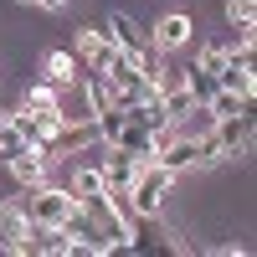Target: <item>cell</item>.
Wrapping results in <instances>:
<instances>
[{
	"label": "cell",
	"instance_id": "6da1fadb",
	"mask_svg": "<svg viewBox=\"0 0 257 257\" xmlns=\"http://www.w3.org/2000/svg\"><path fill=\"white\" fill-rule=\"evenodd\" d=\"M123 196H128V211H134V216H160L170 206V196H175V175H170L160 160H149V165H139V175H134V185H128Z\"/></svg>",
	"mask_w": 257,
	"mask_h": 257
},
{
	"label": "cell",
	"instance_id": "7a4b0ae2",
	"mask_svg": "<svg viewBox=\"0 0 257 257\" xmlns=\"http://www.w3.org/2000/svg\"><path fill=\"white\" fill-rule=\"evenodd\" d=\"M72 57H77L82 72H108V62L118 57V47L108 41L103 26H77L72 31Z\"/></svg>",
	"mask_w": 257,
	"mask_h": 257
},
{
	"label": "cell",
	"instance_id": "3957f363",
	"mask_svg": "<svg viewBox=\"0 0 257 257\" xmlns=\"http://www.w3.org/2000/svg\"><path fill=\"white\" fill-rule=\"evenodd\" d=\"M31 216L21 201H0V252H16V257H31Z\"/></svg>",
	"mask_w": 257,
	"mask_h": 257
},
{
	"label": "cell",
	"instance_id": "277c9868",
	"mask_svg": "<svg viewBox=\"0 0 257 257\" xmlns=\"http://www.w3.org/2000/svg\"><path fill=\"white\" fill-rule=\"evenodd\" d=\"M160 165L170 170V175H185V170H206L211 160H206V144H201V139H185V134L170 128V139H165V149H160Z\"/></svg>",
	"mask_w": 257,
	"mask_h": 257
},
{
	"label": "cell",
	"instance_id": "5b68a950",
	"mask_svg": "<svg viewBox=\"0 0 257 257\" xmlns=\"http://www.w3.org/2000/svg\"><path fill=\"white\" fill-rule=\"evenodd\" d=\"M190 31H196V21L185 11H170V16H160L155 26H149V41H155L160 52H180V47H190Z\"/></svg>",
	"mask_w": 257,
	"mask_h": 257
},
{
	"label": "cell",
	"instance_id": "8992f818",
	"mask_svg": "<svg viewBox=\"0 0 257 257\" xmlns=\"http://www.w3.org/2000/svg\"><path fill=\"white\" fill-rule=\"evenodd\" d=\"M6 165H11V175L21 180V190H36V185H47V180H52V160L41 155L36 144H31V149H21V155H11Z\"/></svg>",
	"mask_w": 257,
	"mask_h": 257
},
{
	"label": "cell",
	"instance_id": "52a82bcc",
	"mask_svg": "<svg viewBox=\"0 0 257 257\" xmlns=\"http://www.w3.org/2000/svg\"><path fill=\"white\" fill-rule=\"evenodd\" d=\"M165 139H170V128H165V134H155V128H139V123H123L118 134H113V144L128 149V155H139V160H160Z\"/></svg>",
	"mask_w": 257,
	"mask_h": 257
},
{
	"label": "cell",
	"instance_id": "ba28073f",
	"mask_svg": "<svg viewBox=\"0 0 257 257\" xmlns=\"http://www.w3.org/2000/svg\"><path fill=\"white\" fill-rule=\"evenodd\" d=\"M155 247H170L165 221H160V216H134V221H128V242H123V252H155Z\"/></svg>",
	"mask_w": 257,
	"mask_h": 257
},
{
	"label": "cell",
	"instance_id": "9c48e42d",
	"mask_svg": "<svg viewBox=\"0 0 257 257\" xmlns=\"http://www.w3.org/2000/svg\"><path fill=\"white\" fill-rule=\"evenodd\" d=\"M103 31H108V41L118 52H134L139 41H144V26L134 16H123V11H103Z\"/></svg>",
	"mask_w": 257,
	"mask_h": 257
},
{
	"label": "cell",
	"instance_id": "30bf717a",
	"mask_svg": "<svg viewBox=\"0 0 257 257\" xmlns=\"http://www.w3.org/2000/svg\"><path fill=\"white\" fill-rule=\"evenodd\" d=\"M77 72H82V67H77L72 47H52L47 57H41V82H52V88H67Z\"/></svg>",
	"mask_w": 257,
	"mask_h": 257
},
{
	"label": "cell",
	"instance_id": "8fae6325",
	"mask_svg": "<svg viewBox=\"0 0 257 257\" xmlns=\"http://www.w3.org/2000/svg\"><path fill=\"white\" fill-rule=\"evenodd\" d=\"M123 123H139V128L165 134V128H170V113H165L160 98H144V103H128V108H123Z\"/></svg>",
	"mask_w": 257,
	"mask_h": 257
},
{
	"label": "cell",
	"instance_id": "7c38bea8",
	"mask_svg": "<svg viewBox=\"0 0 257 257\" xmlns=\"http://www.w3.org/2000/svg\"><path fill=\"white\" fill-rule=\"evenodd\" d=\"M170 128H175V134H185V139H206L211 128H216V113H211L206 103H196V108H190L185 118H175Z\"/></svg>",
	"mask_w": 257,
	"mask_h": 257
},
{
	"label": "cell",
	"instance_id": "4fadbf2b",
	"mask_svg": "<svg viewBox=\"0 0 257 257\" xmlns=\"http://www.w3.org/2000/svg\"><path fill=\"white\" fill-rule=\"evenodd\" d=\"M185 88H190V98H196V103H206L211 93L221 88V82H216V72H206V67H196V62H190V72H185Z\"/></svg>",
	"mask_w": 257,
	"mask_h": 257
},
{
	"label": "cell",
	"instance_id": "5bb4252c",
	"mask_svg": "<svg viewBox=\"0 0 257 257\" xmlns=\"http://www.w3.org/2000/svg\"><path fill=\"white\" fill-rule=\"evenodd\" d=\"M231 31H257V0H226Z\"/></svg>",
	"mask_w": 257,
	"mask_h": 257
},
{
	"label": "cell",
	"instance_id": "9a60e30c",
	"mask_svg": "<svg viewBox=\"0 0 257 257\" xmlns=\"http://www.w3.org/2000/svg\"><path fill=\"white\" fill-rule=\"evenodd\" d=\"M216 82H221V88H231L237 98H252V88H257L247 67H221V72H216Z\"/></svg>",
	"mask_w": 257,
	"mask_h": 257
},
{
	"label": "cell",
	"instance_id": "2e32d148",
	"mask_svg": "<svg viewBox=\"0 0 257 257\" xmlns=\"http://www.w3.org/2000/svg\"><path fill=\"white\" fill-rule=\"evenodd\" d=\"M196 67H206V72H221V67H226V47H221V41H206V47L196 52Z\"/></svg>",
	"mask_w": 257,
	"mask_h": 257
},
{
	"label": "cell",
	"instance_id": "e0dca14e",
	"mask_svg": "<svg viewBox=\"0 0 257 257\" xmlns=\"http://www.w3.org/2000/svg\"><path fill=\"white\" fill-rule=\"evenodd\" d=\"M36 6H41V11H52V16H57V11H67V0H36Z\"/></svg>",
	"mask_w": 257,
	"mask_h": 257
},
{
	"label": "cell",
	"instance_id": "ac0fdd59",
	"mask_svg": "<svg viewBox=\"0 0 257 257\" xmlns=\"http://www.w3.org/2000/svg\"><path fill=\"white\" fill-rule=\"evenodd\" d=\"M16 6H36V0H16Z\"/></svg>",
	"mask_w": 257,
	"mask_h": 257
}]
</instances>
